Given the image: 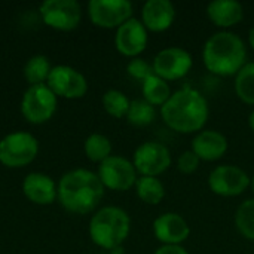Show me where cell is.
<instances>
[{
  "mask_svg": "<svg viewBox=\"0 0 254 254\" xmlns=\"http://www.w3.org/2000/svg\"><path fill=\"white\" fill-rule=\"evenodd\" d=\"M210 107L207 98L193 88H182L171 94L161 107L164 124L179 134H198L207 125Z\"/></svg>",
  "mask_w": 254,
  "mask_h": 254,
  "instance_id": "6da1fadb",
  "label": "cell"
},
{
  "mask_svg": "<svg viewBox=\"0 0 254 254\" xmlns=\"http://www.w3.org/2000/svg\"><path fill=\"white\" fill-rule=\"evenodd\" d=\"M104 189L95 173L83 168L71 170L58 183V201L68 213L88 214L100 205Z\"/></svg>",
  "mask_w": 254,
  "mask_h": 254,
  "instance_id": "7a4b0ae2",
  "label": "cell"
},
{
  "mask_svg": "<svg viewBox=\"0 0 254 254\" xmlns=\"http://www.w3.org/2000/svg\"><path fill=\"white\" fill-rule=\"evenodd\" d=\"M202 63L216 76H237L247 64V48L244 40L229 30L211 34L202 48Z\"/></svg>",
  "mask_w": 254,
  "mask_h": 254,
  "instance_id": "3957f363",
  "label": "cell"
},
{
  "mask_svg": "<svg viewBox=\"0 0 254 254\" xmlns=\"http://www.w3.org/2000/svg\"><path fill=\"white\" fill-rule=\"evenodd\" d=\"M131 232L128 213L115 205L100 208L89 222V237L92 243L104 250L121 247Z\"/></svg>",
  "mask_w": 254,
  "mask_h": 254,
  "instance_id": "277c9868",
  "label": "cell"
},
{
  "mask_svg": "<svg viewBox=\"0 0 254 254\" xmlns=\"http://www.w3.org/2000/svg\"><path fill=\"white\" fill-rule=\"evenodd\" d=\"M39 152V143L30 132L18 131L0 140V162L9 168H19L31 164Z\"/></svg>",
  "mask_w": 254,
  "mask_h": 254,
  "instance_id": "5b68a950",
  "label": "cell"
},
{
  "mask_svg": "<svg viewBox=\"0 0 254 254\" xmlns=\"http://www.w3.org/2000/svg\"><path fill=\"white\" fill-rule=\"evenodd\" d=\"M57 112V95L49 89L48 85L30 86L21 100L22 116L34 125L48 122Z\"/></svg>",
  "mask_w": 254,
  "mask_h": 254,
  "instance_id": "8992f818",
  "label": "cell"
},
{
  "mask_svg": "<svg viewBox=\"0 0 254 254\" xmlns=\"http://www.w3.org/2000/svg\"><path fill=\"white\" fill-rule=\"evenodd\" d=\"M207 183L214 195L235 198L250 188V176L238 165L223 164L211 170Z\"/></svg>",
  "mask_w": 254,
  "mask_h": 254,
  "instance_id": "52a82bcc",
  "label": "cell"
},
{
  "mask_svg": "<svg viewBox=\"0 0 254 254\" xmlns=\"http://www.w3.org/2000/svg\"><path fill=\"white\" fill-rule=\"evenodd\" d=\"M137 174L138 173L132 161L116 155H112L110 158L103 161L97 173L103 186L116 192H125L134 188L138 180Z\"/></svg>",
  "mask_w": 254,
  "mask_h": 254,
  "instance_id": "ba28073f",
  "label": "cell"
},
{
  "mask_svg": "<svg viewBox=\"0 0 254 254\" xmlns=\"http://www.w3.org/2000/svg\"><path fill=\"white\" fill-rule=\"evenodd\" d=\"M171 162L173 158L170 149L159 141H144L132 155V164L137 173L146 177H158L164 174L171 167Z\"/></svg>",
  "mask_w": 254,
  "mask_h": 254,
  "instance_id": "9c48e42d",
  "label": "cell"
},
{
  "mask_svg": "<svg viewBox=\"0 0 254 254\" xmlns=\"http://www.w3.org/2000/svg\"><path fill=\"white\" fill-rule=\"evenodd\" d=\"M153 73L167 82L186 77L193 65L192 55L179 46H168L159 51L153 58Z\"/></svg>",
  "mask_w": 254,
  "mask_h": 254,
  "instance_id": "30bf717a",
  "label": "cell"
},
{
  "mask_svg": "<svg viewBox=\"0 0 254 254\" xmlns=\"http://www.w3.org/2000/svg\"><path fill=\"white\" fill-rule=\"evenodd\" d=\"M132 3L128 0H91L88 15L94 25L100 28H119L132 18Z\"/></svg>",
  "mask_w": 254,
  "mask_h": 254,
  "instance_id": "8fae6325",
  "label": "cell"
},
{
  "mask_svg": "<svg viewBox=\"0 0 254 254\" xmlns=\"http://www.w3.org/2000/svg\"><path fill=\"white\" fill-rule=\"evenodd\" d=\"M39 12L46 25L61 31L74 30L82 19V7L76 0H46Z\"/></svg>",
  "mask_w": 254,
  "mask_h": 254,
  "instance_id": "7c38bea8",
  "label": "cell"
},
{
  "mask_svg": "<svg viewBox=\"0 0 254 254\" xmlns=\"http://www.w3.org/2000/svg\"><path fill=\"white\" fill-rule=\"evenodd\" d=\"M46 85L57 97L68 100L82 98L88 91V82L85 76L70 65L52 67Z\"/></svg>",
  "mask_w": 254,
  "mask_h": 254,
  "instance_id": "4fadbf2b",
  "label": "cell"
},
{
  "mask_svg": "<svg viewBox=\"0 0 254 254\" xmlns=\"http://www.w3.org/2000/svg\"><path fill=\"white\" fill-rule=\"evenodd\" d=\"M149 31L143 25L141 19L129 18L127 22H124L118 30L115 36V46L119 54L128 58H137L149 43Z\"/></svg>",
  "mask_w": 254,
  "mask_h": 254,
  "instance_id": "5bb4252c",
  "label": "cell"
},
{
  "mask_svg": "<svg viewBox=\"0 0 254 254\" xmlns=\"http://www.w3.org/2000/svg\"><path fill=\"white\" fill-rule=\"evenodd\" d=\"M153 235L162 246H182L190 237V226L179 213H164L153 222Z\"/></svg>",
  "mask_w": 254,
  "mask_h": 254,
  "instance_id": "9a60e30c",
  "label": "cell"
},
{
  "mask_svg": "<svg viewBox=\"0 0 254 254\" xmlns=\"http://www.w3.org/2000/svg\"><path fill=\"white\" fill-rule=\"evenodd\" d=\"M229 149V141L225 134L216 129H202L195 134L190 150L205 162H216L222 159Z\"/></svg>",
  "mask_w": 254,
  "mask_h": 254,
  "instance_id": "2e32d148",
  "label": "cell"
},
{
  "mask_svg": "<svg viewBox=\"0 0 254 254\" xmlns=\"http://www.w3.org/2000/svg\"><path fill=\"white\" fill-rule=\"evenodd\" d=\"M176 19V7L170 0H147L141 7V22L147 31H167Z\"/></svg>",
  "mask_w": 254,
  "mask_h": 254,
  "instance_id": "e0dca14e",
  "label": "cell"
},
{
  "mask_svg": "<svg viewBox=\"0 0 254 254\" xmlns=\"http://www.w3.org/2000/svg\"><path fill=\"white\" fill-rule=\"evenodd\" d=\"M22 192L28 201L37 205H49L58 196L55 182L42 173H30L22 182Z\"/></svg>",
  "mask_w": 254,
  "mask_h": 254,
  "instance_id": "ac0fdd59",
  "label": "cell"
},
{
  "mask_svg": "<svg viewBox=\"0 0 254 254\" xmlns=\"http://www.w3.org/2000/svg\"><path fill=\"white\" fill-rule=\"evenodd\" d=\"M207 16L216 27L228 30L244 19V6L237 0H213L207 4Z\"/></svg>",
  "mask_w": 254,
  "mask_h": 254,
  "instance_id": "d6986e66",
  "label": "cell"
},
{
  "mask_svg": "<svg viewBox=\"0 0 254 254\" xmlns=\"http://www.w3.org/2000/svg\"><path fill=\"white\" fill-rule=\"evenodd\" d=\"M141 94L143 100H146L153 107H162L170 100L173 92L167 80L161 79L156 74H152L144 82H141Z\"/></svg>",
  "mask_w": 254,
  "mask_h": 254,
  "instance_id": "ffe728a7",
  "label": "cell"
},
{
  "mask_svg": "<svg viewBox=\"0 0 254 254\" xmlns=\"http://www.w3.org/2000/svg\"><path fill=\"white\" fill-rule=\"evenodd\" d=\"M134 188L140 201L147 205H158L165 198V186L158 177L140 176Z\"/></svg>",
  "mask_w": 254,
  "mask_h": 254,
  "instance_id": "44dd1931",
  "label": "cell"
},
{
  "mask_svg": "<svg viewBox=\"0 0 254 254\" xmlns=\"http://www.w3.org/2000/svg\"><path fill=\"white\" fill-rule=\"evenodd\" d=\"M235 94L247 106H254V63H247L235 76Z\"/></svg>",
  "mask_w": 254,
  "mask_h": 254,
  "instance_id": "7402d4cb",
  "label": "cell"
},
{
  "mask_svg": "<svg viewBox=\"0 0 254 254\" xmlns=\"http://www.w3.org/2000/svg\"><path fill=\"white\" fill-rule=\"evenodd\" d=\"M155 119H156V107H153L143 98L131 101L128 113H127V121L132 127L143 128V127L153 124Z\"/></svg>",
  "mask_w": 254,
  "mask_h": 254,
  "instance_id": "603a6c76",
  "label": "cell"
},
{
  "mask_svg": "<svg viewBox=\"0 0 254 254\" xmlns=\"http://www.w3.org/2000/svg\"><path fill=\"white\" fill-rule=\"evenodd\" d=\"M83 150L89 161L101 164L112 156V141L103 134H91L85 140Z\"/></svg>",
  "mask_w": 254,
  "mask_h": 254,
  "instance_id": "cb8c5ba5",
  "label": "cell"
},
{
  "mask_svg": "<svg viewBox=\"0 0 254 254\" xmlns=\"http://www.w3.org/2000/svg\"><path fill=\"white\" fill-rule=\"evenodd\" d=\"M51 70L52 67L45 55H34L27 61L24 67V76L31 86L42 85L43 82L48 80Z\"/></svg>",
  "mask_w": 254,
  "mask_h": 254,
  "instance_id": "d4e9b609",
  "label": "cell"
},
{
  "mask_svg": "<svg viewBox=\"0 0 254 254\" xmlns=\"http://www.w3.org/2000/svg\"><path fill=\"white\" fill-rule=\"evenodd\" d=\"M237 231L249 241H254V198L246 199L235 213Z\"/></svg>",
  "mask_w": 254,
  "mask_h": 254,
  "instance_id": "484cf974",
  "label": "cell"
},
{
  "mask_svg": "<svg viewBox=\"0 0 254 254\" xmlns=\"http://www.w3.org/2000/svg\"><path fill=\"white\" fill-rule=\"evenodd\" d=\"M101 103H103L104 110L112 118H116V119L127 118V113H128V109H129V104H131L128 97L122 91H119V89H109V91H106L104 95H103Z\"/></svg>",
  "mask_w": 254,
  "mask_h": 254,
  "instance_id": "4316f807",
  "label": "cell"
},
{
  "mask_svg": "<svg viewBox=\"0 0 254 254\" xmlns=\"http://www.w3.org/2000/svg\"><path fill=\"white\" fill-rule=\"evenodd\" d=\"M127 71L132 79H137L140 82H144L149 76L155 74L153 73V65L150 63H147L144 58H132L128 65H127Z\"/></svg>",
  "mask_w": 254,
  "mask_h": 254,
  "instance_id": "83f0119b",
  "label": "cell"
},
{
  "mask_svg": "<svg viewBox=\"0 0 254 254\" xmlns=\"http://www.w3.org/2000/svg\"><path fill=\"white\" fill-rule=\"evenodd\" d=\"M201 164V159L192 152V150H185L183 153H180L179 159H177V170L182 174H193L198 171Z\"/></svg>",
  "mask_w": 254,
  "mask_h": 254,
  "instance_id": "f1b7e54d",
  "label": "cell"
},
{
  "mask_svg": "<svg viewBox=\"0 0 254 254\" xmlns=\"http://www.w3.org/2000/svg\"><path fill=\"white\" fill-rule=\"evenodd\" d=\"M153 254H189L183 246H161Z\"/></svg>",
  "mask_w": 254,
  "mask_h": 254,
  "instance_id": "f546056e",
  "label": "cell"
},
{
  "mask_svg": "<svg viewBox=\"0 0 254 254\" xmlns=\"http://www.w3.org/2000/svg\"><path fill=\"white\" fill-rule=\"evenodd\" d=\"M249 43H250L252 49L254 51V27H252L250 31H249Z\"/></svg>",
  "mask_w": 254,
  "mask_h": 254,
  "instance_id": "4dcf8cb0",
  "label": "cell"
},
{
  "mask_svg": "<svg viewBox=\"0 0 254 254\" xmlns=\"http://www.w3.org/2000/svg\"><path fill=\"white\" fill-rule=\"evenodd\" d=\"M249 127H250V129L254 132V109L250 112V115H249Z\"/></svg>",
  "mask_w": 254,
  "mask_h": 254,
  "instance_id": "1f68e13d",
  "label": "cell"
},
{
  "mask_svg": "<svg viewBox=\"0 0 254 254\" xmlns=\"http://www.w3.org/2000/svg\"><path fill=\"white\" fill-rule=\"evenodd\" d=\"M250 189H252V192H253L254 195V174L250 177Z\"/></svg>",
  "mask_w": 254,
  "mask_h": 254,
  "instance_id": "d6a6232c",
  "label": "cell"
}]
</instances>
